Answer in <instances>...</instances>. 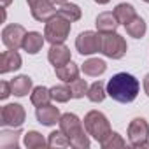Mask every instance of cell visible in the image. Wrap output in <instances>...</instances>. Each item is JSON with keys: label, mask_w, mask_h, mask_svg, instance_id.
<instances>
[{"label": "cell", "mask_w": 149, "mask_h": 149, "mask_svg": "<svg viewBox=\"0 0 149 149\" xmlns=\"http://www.w3.org/2000/svg\"><path fill=\"white\" fill-rule=\"evenodd\" d=\"M140 90L139 81L132 76V74L126 72H119L116 76H112L107 83V95L119 102V104H130L137 98Z\"/></svg>", "instance_id": "cell-1"}, {"label": "cell", "mask_w": 149, "mask_h": 149, "mask_svg": "<svg viewBox=\"0 0 149 149\" xmlns=\"http://www.w3.org/2000/svg\"><path fill=\"white\" fill-rule=\"evenodd\" d=\"M60 130L70 139L72 147L77 149H88L90 147V139L86 128H83V121L72 112H67L60 118Z\"/></svg>", "instance_id": "cell-2"}, {"label": "cell", "mask_w": 149, "mask_h": 149, "mask_svg": "<svg viewBox=\"0 0 149 149\" xmlns=\"http://www.w3.org/2000/svg\"><path fill=\"white\" fill-rule=\"evenodd\" d=\"M84 128L88 132V135H91L97 142H104L109 135H111V123L105 118V114H102L100 111H90L84 116Z\"/></svg>", "instance_id": "cell-3"}, {"label": "cell", "mask_w": 149, "mask_h": 149, "mask_svg": "<svg viewBox=\"0 0 149 149\" xmlns=\"http://www.w3.org/2000/svg\"><path fill=\"white\" fill-rule=\"evenodd\" d=\"M70 23L72 21H68L67 18L56 13L51 19L46 21V28H44L46 40L51 44H63L70 33Z\"/></svg>", "instance_id": "cell-4"}, {"label": "cell", "mask_w": 149, "mask_h": 149, "mask_svg": "<svg viewBox=\"0 0 149 149\" xmlns=\"http://www.w3.org/2000/svg\"><path fill=\"white\" fill-rule=\"evenodd\" d=\"M126 40L116 33V32H109V33H102V49L100 53H104L107 58L112 60H121L126 54Z\"/></svg>", "instance_id": "cell-5"}, {"label": "cell", "mask_w": 149, "mask_h": 149, "mask_svg": "<svg viewBox=\"0 0 149 149\" xmlns=\"http://www.w3.org/2000/svg\"><path fill=\"white\" fill-rule=\"evenodd\" d=\"M128 139L132 147H147L149 149V123L144 118H135L128 125Z\"/></svg>", "instance_id": "cell-6"}, {"label": "cell", "mask_w": 149, "mask_h": 149, "mask_svg": "<svg viewBox=\"0 0 149 149\" xmlns=\"http://www.w3.org/2000/svg\"><path fill=\"white\" fill-rule=\"evenodd\" d=\"M76 49L84 56V54H95L102 49V33L86 30L81 32L76 39Z\"/></svg>", "instance_id": "cell-7"}, {"label": "cell", "mask_w": 149, "mask_h": 149, "mask_svg": "<svg viewBox=\"0 0 149 149\" xmlns=\"http://www.w3.org/2000/svg\"><path fill=\"white\" fill-rule=\"evenodd\" d=\"M26 112L21 104H7L0 111V125L2 126H11V128H19L25 123Z\"/></svg>", "instance_id": "cell-8"}, {"label": "cell", "mask_w": 149, "mask_h": 149, "mask_svg": "<svg viewBox=\"0 0 149 149\" xmlns=\"http://www.w3.org/2000/svg\"><path fill=\"white\" fill-rule=\"evenodd\" d=\"M26 30L21 25H7L2 30V42L7 49H19L23 47V40H25Z\"/></svg>", "instance_id": "cell-9"}, {"label": "cell", "mask_w": 149, "mask_h": 149, "mask_svg": "<svg viewBox=\"0 0 149 149\" xmlns=\"http://www.w3.org/2000/svg\"><path fill=\"white\" fill-rule=\"evenodd\" d=\"M26 2L30 6L33 19H37L40 23H46L47 19H51L58 13L54 9V4L51 2V0H26Z\"/></svg>", "instance_id": "cell-10"}, {"label": "cell", "mask_w": 149, "mask_h": 149, "mask_svg": "<svg viewBox=\"0 0 149 149\" xmlns=\"http://www.w3.org/2000/svg\"><path fill=\"white\" fill-rule=\"evenodd\" d=\"M35 118H37V121H39L40 125H44V126H53V125L60 123L61 114H60V109H58V107L46 104V105L37 107Z\"/></svg>", "instance_id": "cell-11"}, {"label": "cell", "mask_w": 149, "mask_h": 149, "mask_svg": "<svg viewBox=\"0 0 149 149\" xmlns=\"http://www.w3.org/2000/svg\"><path fill=\"white\" fill-rule=\"evenodd\" d=\"M47 60L51 61V65L56 68V67H61L70 60V49L65 46V44H51L49 51H47Z\"/></svg>", "instance_id": "cell-12"}, {"label": "cell", "mask_w": 149, "mask_h": 149, "mask_svg": "<svg viewBox=\"0 0 149 149\" xmlns=\"http://www.w3.org/2000/svg\"><path fill=\"white\" fill-rule=\"evenodd\" d=\"M21 67V56L16 49H7L0 54V74H9Z\"/></svg>", "instance_id": "cell-13"}, {"label": "cell", "mask_w": 149, "mask_h": 149, "mask_svg": "<svg viewBox=\"0 0 149 149\" xmlns=\"http://www.w3.org/2000/svg\"><path fill=\"white\" fill-rule=\"evenodd\" d=\"M95 25H97V30L100 33H109V32H116L118 30L119 21L114 16V13H102V14L97 16Z\"/></svg>", "instance_id": "cell-14"}, {"label": "cell", "mask_w": 149, "mask_h": 149, "mask_svg": "<svg viewBox=\"0 0 149 149\" xmlns=\"http://www.w3.org/2000/svg\"><path fill=\"white\" fill-rule=\"evenodd\" d=\"M44 40H46V37L42 33H39V32H28L25 35V40H23V49L28 54H37L42 49Z\"/></svg>", "instance_id": "cell-15"}, {"label": "cell", "mask_w": 149, "mask_h": 149, "mask_svg": "<svg viewBox=\"0 0 149 149\" xmlns=\"http://www.w3.org/2000/svg\"><path fill=\"white\" fill-rule=\"evenodd\" d=\"M56 72V77L63 83H72V81H76L79 77V67L74 63V61H68L61 67H56L54 68Z\"/></svg>", "instance_id": "cell-16"}, {"label": "cell", "mask_w": 149, "mask_h": 149, "mask_svg": "<svg viewBox=\"0 0 149 149\" xmlns=\"http://www.w3.org/2000/svg\"><path fill=\"white\" fill-rule=\"evenodd\" d=\"M81 68H83V72L86 74V76H90V77H98V76H102V74L107 70V65H105L104 60L90 58V60H86V61L83 63Z\"/></svg>", "instance_id": "cell-17"}, {"label": "cell", "mask_w": 149, "mask_h": 149, "mask_svg": "<svg viewBox=\"0 0 149 149\" xmlns=\"http://www.w3.org/2000/svg\"><path fill=\"white\" fill-rule=\"evenodd\" d=\"M11 88H13V95L26 97L32 91V79L28 76H18L11 81Z\"/></svg>", "instance_id": "cell-18"}, {"label": "cell", "mask_w": 149, "mask_h": 149, "mask_svg": "<svg viewBox=\"0 0 149 149\" xmlns=\"http://www.w3.org/2000/svg\"><path fill=\"white\" fill-rule=\"evenodd\" d=\"M114 16L118 18V21H119V25H128L135 16H137V13H135V7L132 6V4H118L116 6V9H114Z\"/></svg>", "instance_id": "cell-19"}, {"label": "cell", "mask_w": 149, "mask_h": 149, "mask_svg": "<svg viewBox=\"0 0 149 149\" xmlns=\"http://www.w3.org/2000/svg\"><path fill=\"white\" fill-rule=\"evenodd\" d=\"M125 28H126L128 35L133 37V39H142V37L146 35V30H147L146 21H144L140 16H135L128 25H125Z\"/></svg>", "instance_id": "cell-20"}, {"label": "cell", "mask_w": 149, "mask_h": 149, "mask_svg": "<svg viewBox=\"0 0 149 149\" xmlns=\"http://www.w3.org/2000/svg\"><path fill=\"white\" fill-rule=\"evenodd\" d=\"M49 100H51V90H47L46 86H37L30 93V102L35 107L46 105V104H49Z\"/></svg>", "instance_id": "cell-21"}, {"label": "cell", "mask_w": 149, "mask_h": 149, "mask_svg": "<svg viewBox=\"0 0 149 149\" xmlns=\"http://www.w3.org/2000/svg\"><path fill=\"white\" fill-rule=\"evenodd\" d=\"M0 146L4 149H18V146H19V130H14V132L4 130L0 133Z\"/></svg>", "instance_id": "cell-22"}, {"label": "cell", "mask_w": 149, "mask_h": 149, "mask_svg": "<svg viewBox=\"0 0 149 149\" xmlns=\"http://www.w3.org/2000/svg\"><path fill=\"white\" fill-rule=\"evenodd\" d=\"M58 14H61L63 18H67L68 21H77V19H81V7L79 6H76V4H63V6H60V9H58Z\"/></svg>", "instance_id": "cell-23"}, {"label": "cell", "mask_w": 149, "mask_h": 149, "mask_svg": "<svg viewBox=\"0 0 149 149\" xmlns=\"http://www.w3.org/2000/svg\"><path fill=\"white\" fill-rule=\"evenodd\" d=\"M105 95H107V88L104 86L102 81H95V83L90 86V90H88V98H90L91 102H95V104L104 102Z\"/></svg>", "instance_id": "cell-24"}, {"label": "cell", "mask_w": 149, "mask_h": 149, "mask_svg": "<svg viewBox=\"0 0 149 149\" xmlns=\"http://www.w3.org/2000/svg\"><path fill=\"white\" fill-rule=\"evenodd\" d=\"M25 146L28 149H40V147H46L47 142H46V139L39 132L32 130V132H26L25 133Z\"/></svg>", "instance_id": "cell-25"}, {"label": "cell", "mask_w": 149, "mask_h": 149, "mask_svg": "<svg viewBox=\"0 0 149 149\" xmlns=\"http://www.w3.org/2000/svg\"><path fill=\"white\" fill-rule=\"evenodd\" d=\"M47 146L49 147H70L72 146V142H70V139L60 130V132H51L49 133V139H47Z\"/></svg>", "instance_id": "cell-26"}, {"label": "cell", "mask_w": 149, "mask_h": 149, "mask_svg": "<svg viewBox=\"0 0 149 149\" xmlns=\"http://www.w3.org/2000/svg\"><path fill=\"white\" fill-rule=\"evenodd\" d=\"M51 98L54 102H60V104H65L72 98V93H70V86H65V84H60V86H53L51 88Z\"/></svg>", "instance_id": "cell-27"}, {"label": "cell", "mask_w": 149, "mask_h": 149, "mask_svg": "<svg viewBox=\"0 0 149 149\" xmlns=\"http://www.w3.org/2000/svg\"><path fill=\"white\" fill-rule=\"evenodd\" d=\"M88 83L84 79H76V81H72L70 83V93H72V98H83L84 95H88Z\"/></svg>", "instance_id": "cell-28"}, {"label": "cell", "mask_w": 149, "mask_h": 149, "mask_svg": "<svg viewBox=\"0 0 149 149\" xmlns=\"http://www.w3.org/2000/svg\"><path fill=\"white\" fill-rule=\"evenodd\" d=\"M126 142L123 140V137L116 132H111V135L102 142V147L104 149H114V147H125Z\"/></svg>", "instance_id": "cell-29"}, {"label": "cell", "mask_w": 149, "mask_h": 149, "mask_svg": "<svg viewBox=\"0 0 149 149\" xmlns=\"http://www.w3.org/2000/svg\"><path fill=\"white\" fill-rule=\"evenodd\" d=\"M9 95H13L11 83H7V81H2V83H0V98H2V100H6Z\"/></svg>", "instance_id": "cell-30"}, {"label": "cell", "mask_w": 149, "mask_h": 149, "mask_svg": "<svg viewBox=\"0 0 149 149\" xmlns=\"http://www.w3.org/2000/svg\"><path fill=\"white\" fill-rule=\"evenodd\" d=\"M144 91L149 97V74H146V77H144Z\"/></svg>", "instance_id": "cell-31"}, {"label": "cell", "mask_w": 149, "mask_h": 149, "mask_svg": "<svg viewBox=\"0 0 149 149\" xmlns=\"http://www.w3.org/2000/svg\"><path fill=\"white\" fill-rule=\"evenodd\" d=\"M51 2L54 6H63V4H67V0H51Z\"/></svg>", "instance_id": "cell-32"}, {"label": "cell", "mask_w": 149, "mask_h": 149, "mask_svg": "<svg viewBox=\"0 0 149 149\" xmlns=\"http://www.w3.org/2000/svg\"><path fill=\"white\" fill-rule=\"evenodd\" d=\"M95 2H97V4H100V6H105V4H109V2H111V0H95Z\"/></svg>", "instance_id": "cell-33"}, {"label": "cell", "mask_w": 149, "mask_h": 149, "mask_svg": "<svg viewBox=\"0 0 149 149\" xmlns=\"http://www.w3.org/2000/svg\"><path fill=\"white\" fill-rule=\"evenodd\" d=\"M11 2H13V0H2V7L6 9V7H7V6L11 4Z\"/></svg>", "instance_id": "cell-34"}, {"label": "cell", "mask_w": 149, "mask_h": 149, "mask_svg": "<svg viewBox=\"0 0 149 149\" xmlns=\"http://www.w3.org/2000/svg\"><path fill=\"white\" fill-rule=\"evenodd\" d=\"M144 2H147V4H149V0H144Z\"/></svg>", "instance_id": "cell-35"}]
</instances>
